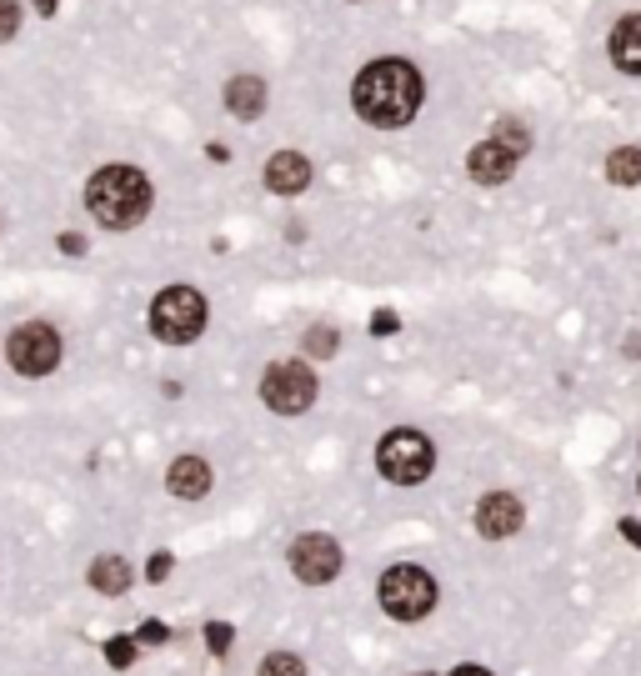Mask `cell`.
Wrapping results in <instances>:
<instances>
[{"mask_svg": "<svg viewBox=\"0 0 641 676\" xmlns=\"http://www.w3.org/2000/svg\"><path fill=\"white\" fill-rule=\"evenodd\" d=\"M166 637H170L166 622H145V626H141V641H145V647H161Z\"/></svg>", "mask_w": 641, "mask_h": 676, "instance_id": "cell-24", "label": "cell"}, {"mask_svg": "<svg viewBox=\"0 0 641 676\" xmlns=\"http://www.w3.org/2000/svg\"><path fill=\"white\" fill-rule=\"evenodd\" d=\"M621 536H627L631 547L641 551V521H637V516H621Z\"/></svg>", "mask_w": 641, "mask_h": 676, "instance_id": "cell-25", "label": "cell"}, {"mask_svg": "<svg viewBox=\"0 0 641 676\" xmlns=\"http://www.w3.org/2000/svg\"><path fill=\"white\" fill-rule=\"evenodd\" d=\"M522 526H526V507L511 492H486L482 501H476V532H482L486 541H507V536H516Z\"/></svg>", "mask_w": 641, "mask_h": 676, "instance_id": "cell-9", "label": "cell"}, {"mask_svg": "<svg viewBox=\"0 0 641 676\" xmlns=\"http://www.w3.org/2000/svg\"><path fill=\"white\" fill-rule=\"evenodd\" d=\"M231 641H236L231 622H206V647L216 651V656H226V651H231Z\"/></svg>", "mask_w": 641, "mask_h": 676, "instance_id": "cell-21", "label": "cell"}, {"mask_svg": "<svg viewBox=\"0 0 641 676\" xmlns=\"http://www.w3.org/2000/svg\"><path fill=\"white\" fill-rule=\"evenodd\" d=\"M516 161L522 156H511L507 145L482 141L472 156H466V170H472V181H482V186H507L511 176H516Z\"/></svg>", "mask_w": 641, "mask_h": 676, "instance_id": "cell-10", "label": "cell"}, {"mask_svg": "<svg viewBox=\"0 0 641 676\" xmlns=\"http://www.w3.org/2000/svg\"><path fill=\"white\" fill-rule=\"evenodd\" d=\"M166 492L181 496V501H201V496L210 492V467L201 461V456H181V461H170Z\"/></svg>", "mask_w": 641, "mask_h": 676, "instance_id": "cell-12", "label": "cell"}, {"mask_svg": "<svg viewBox=\"0 0 641 676\" xmlns=\"http://www.w3.org/2000/svg\"><path fill=\"white\" fill-rule=\"evenodd\" d=\"M5 361L21 371V377H51L61 366V336H55L51 321H26L15 326L11 341H5Z\"/></svg>", "mask_w": 641, "mask_h": 676, "instance_id": "cell-7", "label": "cell"}, {"mask_svg": "<svg viewBox=\"0 0 641 676\" xmlns=\"http://www.w3.org/2000/svg\"><path fill=\"white\" fill-rule=\"evenodd\" d=\"M261 401L275 417H302L316 401V371L306 361H271L261 377Z\"/></svg>", "mask_w": 641, "mask_h": 676, "instance_id": "cell-6", "label": "cell"}, {"mask_svg": "<svg viewBox=\"0 0 641 676\" xmlns=\"http://www.w3.org/2000/svg\"><path fill=\"white\" fill-rule=\"evenodd\" d=\"M416 676H436V672H416Z\"/></svg>", "mask_w": 641, "mask_h": 676, "instance_id": "cell-30", "label": "cell"}, {"mask_svg": "<svg viewBox=\"0 0 641 676\" xmlns=\"http://www.w3.org/2000/svg\"><path fill=\"white\" fill-rule=\"evenodd\" d=\"M61 251H66V256H80V251H86V241H80L76 231H66V235H61Z\"/></svg>", "mask_w": 641, "mask_h": 676, "instance_id": "cell-27", "label": "cell"}, {"mask_svg": "<svg viewBox=\"0 0 641 676\" xmlns=\"http://www.w3.org/2000/svg\"><path fill=\"white\" fill-rule=\"evenodd\" d=\"M256 676H306V662L296 651H271V656H261Z\"/></svg>", "mask_w": 641, "mask_h": 676, "instance_id": "cell-17", "label": "cell"}, {"mask_svg": "<svg viewBox=\"0 0 641 676\" xmlns=\"http://www.w3.org/2000/svg\"><path fill=\"white\" fill-rule=\"evenodd\" d=\"M336 346H341V336L331 331V326H316L311 336H306V356H311V361H326Z\"/></svg>", "mask_w": 641, "mask_h": 676, "instance_id": "cell-19", "label": "cell"}, {"mask_svg": "<svg viewBox=\"0 0 641 676\" xmlns=\"http://www.w3.org/2000/svg\"><path fill=\"white\" fill-rule=\"evenodd\" d=\"M36 11H40V15H51V11H55V0H36Z\"/></svg>", "mask_w": 641, "mask_h": 676, "instance_id": "cell-29", "label": "cell"}, {"mask_svg": "<svg viewBox=\"0 0 641 676\" xmlns=\"http://www.w3.org/2000/svg\"><path fill=\"white\" fill-rule=\"evenodd\" d=\"M497 145H507L511 156H526V145H531V136H526L522 120H497V136H491Z\"/></svg>", "mask_w": 641, "mask_h": 676, "instance_id": "cell-18", "label": "cell"}, {"mask_svg": "<svg viewBox=\"0 0 641 676\" xmlns=\"http://www.w3.org/2000/svg\"><path fill=\"white\" fill-rule=\"evenodd\" d=\"M151 331L166 346H191L206 331V301L196 286H166L151 301Z\"/></svg>", "mask_w": 641, "mask_h": 676, "instance_id": "cell-5", "label": "cell"}, {"mask_svg": "<svg viewBox=\"0 0 641 676\" xmlns=\"http://www.w3.org/2000/svg\"><path fill=\"white\" fill-rule=\"evenodd\" d=\"M612 61L631 76H641V15H627L612 26Z\"/></svg>", "mask_w": 641, "mask_h": 676, "instance_id": "cell-14", "label": "cell"}, {"mask_svg": "<svg viewBox=\"0 0 641 676\" xmlns=\"http://www.w3.org/2000/svg\"><path fill=\"white\" fill-rule=\"evenodd\" d=\"M105 662L116 666V672H126V666L136 662V637H111L105 641Z\"/></svg>", "mask_w": 641, "mask_h": 676, "instance_id": "cell-20", "label": "cell"}, {"mask_svg": "<svg viewBox=\"0 0 641 676\" xmlns=\"http://www.w3.org/2000/svg\"><path fill=\"white\" fill-rule=\"evenodd\" d=\"M371 331H376V336H381V331L392 336V331H396V316H392V311H376V316H371Z\"/></svg>", "mask_w": 641, "mask_h": 676, "instance_id": "cell-26", "label": "cell"}, {"mask_svg": "<svg viewBox=\"0 0 641 676\" xmlns=\"http://www.w3.org/2000/svg\"><path fill=\"white\" fill-rule=\"evenodd\" d=\"M286 561H291V576H296L302 586H326V582H336V576H341V566H346V551H341L336 536L306 532V536H296V541H291Z\"/></svg>", "mask_w": 641, "mask_h": 676, "instance_id": "cell-8", "label": "cell"}, {"mask_svg": "<svg viewBox=\"0 0 641 676\" xmlns=\"http://www.w3.org/2000/svg\"><path fill=\"white\" fill-rule=\"evenodd\" d=\"M226 105H231V116L236 120H256L266 105V86L256 76H236L226 86Z\"/></svg>", "mask_w": 641, "mask_h": 676, "instance_id": "cell-15", "label": "cell"}, {"mask_svg": "<svg viewBox=\"0 0 641 676\" xmlns=\"http://www.w3.org/2000/svg\"><path fill=\"white\" fill-rule=\"evenodd\" d=\"M637 492H641V482H637Z\"/></svg>", "mask_w": 641, "mask_h": 676, "instance_id": "cell-31", "label": "cell"}, {"mask_svg": "<svg viewBox=\"0 0 641 676\" xmlns=\"http://www.w3.org/2000/svg\"><path fill=\"white\" fill-rule=\"evenodd\" d=\"M170 566H176V557H170V551H156V557L145 561V582H166Z\"/></svg>", "mask_w": 641, "mask_h": 676, "instance_id": "cell-23", "label": "cell"}, {"mask_svg": "<svg viewBox=\"0 0 641 676\" xmlns=\"http://www.w3.org/2000/svg\"><path fill=\"white\" fill-rule=\"evenodd\" d=\"M86 206L105 231H131L151 216V181L131 166H105L86 186Z\"/></svg>", "mask_w": 641, "mask_h": 676, "instance_id": "cell-2", "label": "cell"}, {"mask_svg": "<svg viewBox=\"0 0 641 676\" xmlns=\"http://www.w3.org/2000/svg\"><path fill=\"white\" fill-rule=\"evenodd\" d=\"M21 30V5L15 0H0V40H11Z\"/></svg>", "mask_w": 641, "mask_h": 676, "instance_id": "cell-22", "label": "cell"}, {"mask_svg": "<svg viewBox=\"0 0 641 676\" xmlns=\"http://www.w3.org/2000/svg\"><path fill=\"white\" fill-rule=\"evenodd\" d=\"M436 597H441L436 576L426 566H416V561H396L376 582V601L392 622H426L436 612Z\"/></svg>", "mask_w": 641, "mask_h": 676, "instance_id": "cell-3", "label": "cell"}, {"mask_svg": "<svg viewBox=\"0 0 641 676\" xmlns=\"http://www.w3.org/2000/svg\"><path fill=\"white\" fill-rule=\"evenodd\" d=\"M266 186H271L275 195H302L306 186H311V161H306L302 151H275V156L266 161Z\"/></svg>", "mask_w": 641, "mask_h": 676, "instance_id": "cell-11", "label": "cell"}, {"mask_svg": "<svg viewBox=\"0 0 641 676\" xmlns=\"http://www.w3.org/2000/svg\"><path fill=\"white\" fill-rule=\"evenodd\" d=\"M86 582H91V591H101V597H126L136 582L131 561L126 557H95L91 572H86Z\"/></svg>", "mask_w": 641, "mask_h": 676, "instance_id": "cell-13", "label": "cell"}, {"mask_svg": "<svg viewBox=\"0 0 641 676\" xmlns=\"http://www.w3.org/2000/svg\"><path fill=\"white\" fill-rule=\"evenodd\" d=\"M451 676H491V672H486V666H476V662H466V666H457Z\"/></svg>", "mask_w": 641, "mask_h": 676, "instance_id": "cell-28", "label": "cell"}, {"mask_svg": "<svg viewBox=\"0 0 641 676\" xmlns=\"http://www.w3.org/2000/svg\"><path fill=\"white\" fill-rule=\"evenodd\" d=\"M436 467V446L426 431H411V426H396L381 436L376 446V471L386 476L392 486H421L432 476Z\"/></svg>", "mask_w": 641, "mask_h": 676, "instance_id": "cell-4", "label": "cell"}, {"mask_svg": "<svg viewBox=\"0 0 641 676\" xmlns=\"http://www.w3.org/2000/svg\"><path fill=\"white\" fill-rule=\"evenodd\" d=\"M356 116L376 130H401L421 111V71L411 61H371L351 86Z\"/></svg>", "mask_w": 641, "mask_h": 676, "instance_id": "cell-1", "label": "cell"}, {"mask_svg": "<svg viewBox=\"0 0 641 676\" xmlns=\"http://www.w3.org/2000/svg\"><path fill=\"white\" fill-rule=\"evenodd\" d=\"M606 176L612 186H641V145H616L606 156Z\"/></svg>", "mask_w": 641, "mask_h": 676, "instance_id": "cell-16", "label": "cell"}]
</instances>
